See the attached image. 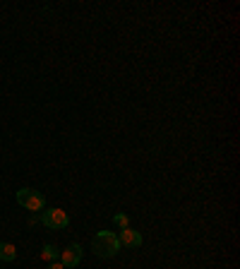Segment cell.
I'll return each mask as SVG.
<instances>
[{"instance_id":"cell-5","label":"cell","mask_w":240,"mask_h":269,"mask_svg":"<svg viewBox=\"0 0 240 269\" xmlns=\"http://www.w3.org/2000/svg\"><path fill=\"white\" fill-rule=\"evenodd\" d=\"M118 240H120V245H130V248H139L142 243H144V238L139 231H132V229H123L120 235H118Z\"/></svg>"},{"instance_id":"cell-4","label":"cell","mask_w":240,"mask_h":269,"mask_svg":"<svg viewBox=\"0 0 240 269\" xmlns=\"http://www.w3.org/2000/svg\"><path fill=\"white\" fill-rule=\"evenodd\" d=\"M60 262H63V267H77L79 262H82V245L79 243H72V245H68L65 250H60Z\"/></svg>"},{"instance_id":"cell-2","label":"cell","mask_w":240,"mask_h":269,"mask_svg":"<svg viewBox=\"0 0 240 269\" xmlns=\"http://www.w3.org/2000/svg\"><path fill=\"white\" fill-rule=\"evenodd\" d=\"M15 197H17L19 207H24V209H29V212H41V209L46 207V195L38 192V190H32V188L17 190Z\"/></svg>"},{"instance_id":"cell-1","label":"cell","mask_w":240,"mask_h":269,"mask_svg":"<svg viewBox=\"0 0 240 269\" xmlns=\"http://www.w3.org/2000/svg\"><path fill=\"white\" fill-rule=\"evenodd\" d=\"M92 248L99 257H115L123 245H120V240H118L115 233H111V231H99V233L94 235Z\"/></svg>"},{"instance_id":"cell-6","label":"cell","mask_w":240,"mask_h":269,"mask_svg":"<svg viewBox=\"0 0 240 269\" xmlns=\"http://www.w3.org/2000/svg\"><path fill=\"white\" fill-rule=\"evenodd\" d=\"M15 257H17L15 245H10V243H0V260H2V262H12Z\"/></svg>"},{"instance_id":"cell-7","label":"cell","mask_w":240,"mask_h":269,"mask_svg":"<svg viewBox=\"0 0 240 269\" xmlns=\"http://www.w3.org/2000/svg\"><path fill=\"white\" fill-rule=\"evenodd\" d=\"M41 257H43L46 262H56L58 257H60V250H58L56 245H51V243H48V245H43V250H41Z\"/></svg>"},{"instance_id":"cell-9","label":"cell","mask_w":240,"mask_h":269,"mask_svg":"<svg viewBox=\"0 0 240 269\" xmlns=\"http://www.w3.org/2000/svg\"><path fill=\"white\" fill-rule=\"evenodd\" d=\"M48 269H65V267H63V262H51Z\"/></svg>"},{"instance_id":"cell-3","label":"cell","mask_w":240,"mask_h":269,"mask_svg":"<svg viewBox=\"0 0 240 269\" xmlns=\"http://www.w3.org/2000/svg\"><path fill=\"white\" fill-rule=\"evenodd\" d=\"M38 221L43 226H48V229H68L70 226V216L63 209H48V212H43L38 216Z\"/></svg>"},{"instance_id":"cell-8","label":"cell","mask_w":240,"mask_h":269,"mask_svg":"<svg viewBox=\"0 0 240 269\" xmlns=\"http://www.w3.org/2000/svg\"><path fill=\"white\" fill-rule=\"evenodd\" d=\"M113 221H115V224H118L120 229H128V226H130L128 214H115V216H113Z\"/></svg>"}]
</instances>
